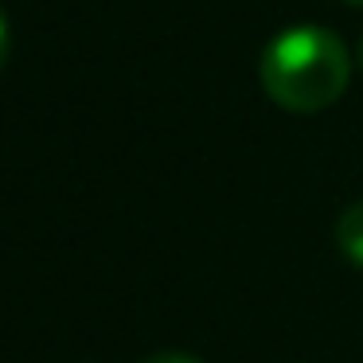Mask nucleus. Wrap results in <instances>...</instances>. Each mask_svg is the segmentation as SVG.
<instances>
[{"label": "nucleus", "mask_w": 363, "mask_h": 363, "mask_svg": "<svg viewBox=\"0 0 363 363\" xmlns=\"http://www.w3.org/2000/svg\"><path fill=\"white\" fill-rule=\"evenodd\" d=\"M258 79L269 102H277L281 110L320 113L344 98L352 79V55L328 28L293 24L262 48Z\"/></svg>", "instance_id": "f257e3e1"}, {"label": "nucleus", "mask_w": 363, "mask_h": 363, "mask_svg": "<svg viewBox=\"0 0 363 363\" xmlns=\"http://www.w3.org/2000/svg\"><path fill=\"white\" fill-rule=\"evenodd\" d=\"M336 246L352 266L363 269V199L344 207V215L336 219Z\"/></svg>", "instance_id": "f03ea898"}, {"label": "nucleus", "mask_w": 363, "mask_h": 363, "mask_svg": "<svg viewBox=\"0 0 363 363\" xmlns=\"http://www.w3.org/2000/svg\"><path fill=\"white\" fill-rule=\"evenodd\" d=\"M145 363H203V359L191 355V352H176V347H168V352H152Z\"/></svg>", "instance_id": "7ed1b4c3"}, {"label": "nucleus", "mask_w": 363, "mask_h": 363, "mask_svg": "<svg viewBox=\"0 0 363 363\" xmlns=\"http://www.w3.org/2000/svg\"><path fill=\"white\" fill-rule=\"evenodd\" d=\"M9 51H12V28H9L4 9H0V71H4V63H9Z\"/></svg>", "instance_id": "20e7f679"}, {"label": "nucleus", "mask_w": 363, "mask_h": 363, "mask_svg": "<svg viewBox=\"0 0 363 363\" xmlns=\"http://www.w3.org/2000/svg\"><path fill=\"white\" fill-rule=\"evenodd\" d=\"M355 67L363 71V35H359V43H355Z\"/></svg>", "instance_id": "39448f33"}, {"label": "nucleus", "mask_w": 363, "mask_h": 363, "mask_svg": "<svg viewBox=\"0 0 363 363\" xmlns=\"http://www.w3.org/2000/svg\"><path fill=\"white\" fill-rule=\"evenodd\" d=\"M347 4H359V9H363V0H347Z\"/></svg>", "instance_id": "423d86ee"}]
</instances>
